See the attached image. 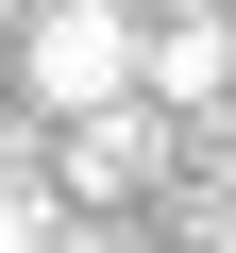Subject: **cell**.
Masks as SVG:
<instances>
[{
  "label": "cell",
  "instance_id": "cell-5",
  "mask_svg": "<svg viewBox=\"0 0 236 253\" xmlns=\"http://www.w3.org/2000/svg\"><path fill=\"white\" fill-rule=\"evenodd\" d=\"M51 253H135V236H118V219H51Z\"/></svg>",
  "mask_w": 236,
  "mask_h": 253
},
{
  "label": "cell",
  "instance_id": "cell-1",
  "mask_svg": "<svg viewBox=\"0 0 236 253\" xmlns=\"http://www.w3.org/2000/svg\"><path fill=\"white\" fill-rule=\"evenodd\" d=\"M17 84H34V118H84V101H135V0H34L17 34Z\"/></svg>",
  "mask_w": 236,
  "mask_h": 253
},
{
  "label": "cell",
  "instance_id": "cell-2",
  "mask_svg": "<svg viewBox=\"0 0 236 253\" xmlns=\"http://www.w3.org/2000/svg\"><path fill=\"white\" fill-rule=\"evenodd\" d=\"M135 101H152V118H219V101H236V17H219V0L135 17Z\"/></svg>",
  "mask_w": 236,
  "mask_h": 253
},
{
  "label": "cell",
  "instance_id": "cell-6",
  "mask_svg": "<svg viewBox=\"0 0 236 253\" xmlns=\"http://www.w3.org/2000/svg\"><path fill=\"white\" fill-rule=\"evenodd\" d=\"M186 253H236V219H202V236H186Z\"/></svg>",
  "mask_w": 236,
  "mask_h": 253
},
{
  "label": "cell",
  "instance_id": "cell-3",
  "mask_svg": "<svg viewBox=\"0 0 236 253\" xmlns=\"http://www.w3.org/2000/svg\"><path fill=\"white\" fill-rule=\"evenodd\" d=\"M51 135H68V203H118V186H152L169 118L152 101H84V118H51Z\"/></svg>",
  "mask_w": 236,
  "mask_h": 253
},
{
  "label": "cell",
  "instance_id": "cell-7",
  "mask_svg": "<svg viewBox=\"0 0 236 253\" xmlns=\"http://www.w3.org/2000/svg\"><path fill=\"white\" fill-rule=\"evenodd\" d=\"M17 17H34V0H0V34H17Z\"/></svg>",
  "mask_w": 236,
  "mask_h": 253
},
{
  "label": "cell",
  "instance_id": "cell-4",
  "mask_svg": "<svg viewBox=\"0 0 236 253\" xmlns=\"http://www.w3.org/2000/svg\"><path fill=\"white\" fill-rule=\"evenodd\" d=\"M51 219H68V203H51L34 169H0V253H51Z\"/></svg>",
  "mask_w": 236,
  "mask_h": 253
}]
</instances>
